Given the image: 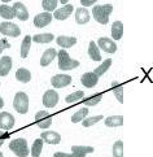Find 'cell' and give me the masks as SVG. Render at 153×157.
I'll return each mask as SVG.
<instances>
[{"instance_id": "obj_1", "label": "cell", "mask_w": 153, "mask_h": 157, "mask_svg": "<svg viewBox=\"0 0 153 157\" xmlns=\"http://www.w3.org/2000/svg\"><path fill=\"white\" fill-rule=\"evenodd\" d=\"M113 12L112 4H104V5H95L92 8V16L96 22L101 25H106L109 22V16Z\"/></svg>"}, {"instance_id": "obj_2", "label": "cell", "mask_w": 153, "mask_h": 157, "mask_svg": "<svg viewBox=\"0 0 153 157\" xmlns=\"http://www.w3.org/2000/svg\"><path fill=\"white\" fill-rule=\"evenodd\" d=\"M57 57H59V69L60 70H71L81 65V63H79L78 60H73L65 49H60L57 52Z\"/></svg>"}, {"instance_id": "obj_3", "label": "cell", "mask_w": 153, "mask_h": 157, "mask_svg": "<svg viewBox=\"0 0 153 157\" xmlns=\"http://www.w3.org/2000/svg\"><path fill=\"white\" fill-rule=\"evenodd\" d=\"M9 149L17 156V157H27L30 155L27 142L24 138H17L9 143Z\"/></svg>"}, {"instance_id": "obj_4", "label": "cell", "mask_w": 153, "mask_h": 157, "mask_svg": "<svg viewBox=\"0 0 153 157\" xmlns=\"http://www.w3.org/2000/svg\"><path fill=\"white\" fill-rule=\"evenodd\" d=\"M13 106L16 112H18L21 114H26L29 112V96L27 94L18 91L14 95V100H13Z\"/></svg>"}, {"instance_id": "obj_5", "label": "cell", "mask_w": 153, "mask_h": 157, "mask_svg": "<svg viewBox=\"0 0 153 157\" xmlns=\"http://www.w3.org/2000/svg\"><path fill=\"white\" fill-rule=\"evenodd\" d=\"M0 33L5 36H12V38H17L21 35V29L16 24L10 21H5L0 24Z\"/></svg>"}, {"instance_id": "obj_6", "label": "cell", "mask_w": 153, "mask_h": 157, "mask_svg": "<svg viewBox=\"0 0 153 157\" xmlns=\"http://www.w3.org/2000/svg\"><path fill=\"white\" fill-rule=\"evenodd\" d=\"M35 122L39 128L46 130V128L51 127V125H52V116L46 110H39L35 114Z\"/></svg>"}, {"instance_id": "obj_7", "label": "cell", "mask_w": 153, "mask_h": 157, "mask_svg": "<svg viewBox=\"0 0 153 157\" xmlns=\"http://www.w3.org/2000/svg\"><path fill=\"white\" fill-rule=\"evenodd\" d=\"M59 99H60V96H59L57 91H55V90H47L43 95L42 103L46 108H53V106L57 105Z\"/></svg>"}, {"instance_id": "obj_8", "label": "cell", "mask_w": 153, "mask_h": 157, "mask_svg": "<svg viewBox=\"0 0 153 157\" xmlns=\"http://www.w3.org/2000/svg\"><path fill=\"white\" fill-rule=\"evenodd\" d=\"M100 49H103V51H105L106 53H116L117 51V44L116 42L113 40V39H109L106 36H103L98 39V44H96Z\"/></svg>"}, {"instance_id": "obj_9", "label": "cell", "mask_w": 153, "mask_h": 157, "mask_svg": "<svg viewBox=\"0 0 153 157\" xmlns=\"http://www.w3.org/2000/svg\"><path fill=\"white\" fill-rule=\"evenodd\" d=\"M51 83L55 88H64L71 83V77L69 74H56L51 78Z\"/></svg>"}, {"instance_id": "obj_10", "label": "cell", "mask_w": 153, "mask_h": 157, "mask_svg": "<svg viewBox=\"0 0 153 157\" xmlns=\"http://www.w3.org/2000/svg\"><path fill=\"white\" fill-rule=\"evenodd\" d=\"M14 117L8 113V112H2L0 113V128H3V130H10L13 126H14Z\"/></svg>"}, {"instance_id": "obj_11", "label": "cell", "mask_w": 153, "mask_h": 157, "mask_svg": "<svg viewBox=\"0 0 153 157\" xmlns=\"http://www.w3.org/2000/svg\"><path fill=\"white\" fill-rule=\"evenodd\" d=\"M12 8H13L14 16L20 21H27V18H29V10H27V8L25 7L24 3L17 2V3H14V5Z\"/></svg>"}, {"instance_id": "obj_12", "label": "cell", "mask_w": 153, "mask_h": 157, "mask_svg": "<svg viewBox=\"0 0 153 157\" xmlns=\"http://www.w3.org/2000/svg\"><path fill=\"white\" fill-rule=\"evenodd\" d=\"M73 10H74V7H73L71 4H67V5H64L62 8L56 9L52 17H55L56 20L64 21V20H66V18L69 17V16L73 13Z\"/></svg>"}, {"instance_id": "obj_13", "label": "cell", "mask_w": 153, "mask_h": 157, "mask_svg": "<svg viewBox=\"0 0 153 157\" xmlns=\"http://www.w3.org/2000/svg\"><path fill=\"white\" fill-rule=\"evenodd\" d=\"M81 82H82V85H83L84 87H87V88H92V87H95L96 85H98V82H99V77L96 75L95 73L88 71V73H84V74L82 75Z\"/></svg>"}, {"instance_id": "obj_14", "label": "cell", "mask_w": 153, "mask_h": 157, "mask_svg": "<svg viewBox=\"0 0 153 157\" xmlns=\"http://www.w3.org/2000/svg\"><path fill=\"white\" fill-rule=\"evenodd\" d=\"M52 20H53L52 14L47 13V12H43V13H39V14L35 16V18H34V25L40 29V27L49 25L51 22H52Z\"/></svg>"}, {"instance_id": "obj_15", "label": "cell", "mask_w": 153, "mask_h": 157, "mask_svg": "<svg viewBox=\"0 0 153 157\" xmlns=\"http://www.w3.org/2000/svg\"><path fill=\"white\" fill-rule=\"evenodd\" d=\"M40 139L48 144H60L61 135L56 131H44V132H42Z\"/></svg>"}, {"instance_id": "obj_16", "label": "cell", "mask_w": 153, "mask_h": 157, "mask_svg": "<svg viewBox=\"0 0 153 157\" xmlns=\"http://www.w3.org/2000/svg\"><path fill=\"white\" fill-rule=\"evenodd\" d=\"M57 56V52H56V49L55 48H48L46 49V51L43 52L42 55V57H40V66H48L52 61L55 60V57Z\"/></svg>"}, {"instance_id": "obj_17", "label": "cell", "mask_w": 153, "mask_h": 157, "mask_svg": "<svg viewBox=\"0 0 153 157\" xmlns=\"http://www.w3.org/2000/svg\"><path fill=\"white\" fill-rule=\"evenodd\" d=\"M56 42L61 48H70L77 44V38L75 36H66V35H60L56 38Z\"/></svg>"}, {"instance_id": "obj_18", "label": "cell", "mask_w": 153, "mask_h": 157, "mask_svg": "<svg viewBox=\"0 0 153 157\" xmlns=\"http://www.w3.org/2000/svg\"><path fill=\"white\" fill-rule=\"evenodd\" d=\"M10 69H12V57L4 56V57L0 59V77L8 75Z\"/></svg>"}, {"instance_id": "obj_19", "label": "cell", "mask_w": 153, "mask_h": 157, "mask_svg": "<svg viewBox=\"0 0 153 157\" xmlns=\"http://www.w3.org/2000/svg\"><path fill=\"white\" fill-rule=\"evenodd\" d=\"M90 21V12L86 8H78L75 12V22L78 25L88 24Z\"/></svg>"}, {"instance_id": "obj_20", "label": "cell", "mask_w": 153, "mask_h": 157, "mask_svg": "<svg viewBox=\"0 0 153 157\" xmlns=\"http://www.w3.org/2000/svg\"><path fill=\"white\" fill-rule=\"evenodd\" d=\"M123 35V24L121 21H116L112 25V38L114 40H120Z\"/></svg>"}, {"instance_id": "obj_21", "label": "cell", "mask_w": 153, "mask_h": 157, "mask_svg": "<svg viewBox=\"0 0 153 157\" xmlns=\"http://www.w3.org/2000/svg\"><path fill=\"white\" fill-rule=\"evenodd\" d=\"M88 56L91 57L92 61H101L100 49H99L98 46H96V43H95L94 40L90 42V46H88Z\"/></svg>"}, {"instance_id": "obj_22", "label": "cell", "mask_w": 153, "mask_h": 157, "mask_svg": "<svg viewBox=\"0 0 153 157\" xmlns=\"http://www.w3.org/2000/svg\"><path fill=\"white\" fill-rule=\"evenodd\" d=\"M16 78H17V81H20L22 83H27L31 81V73L26 68H20L16 71Z\"/></svg>"}, {"instance_id": "obj_23", "label": "cell", "mask_w": 153, "mask_h": 157, "mask_svg": "<svg viewBox=\"0 0 153 157\" xmlns=\"http://www.w3.org/2000/svg\"><path fill=\"white\" fill-rule=\"evenodd\" d=\"M112 91H113V94H114L116 99L118 100V103L123 104V86L121 85V83L113 81L112 82Z\"/></svg>"}, {"instance_id": "obj_24", "label": "cell", "mask_w": 153, "mask_h": 157, "mask_svg": "<svg viewBox=\"0 0 153 157\" xmlns=\"http://www.w3.org/2000/svg\"><path fill=\"white\" fill-rule=\"evenodd\" d=\"M105 126L108 127H118L123 125V116H109L105 118Z\"/></svg>"}, {"instance_id": "obj_25", "label": "cell", "mask_w": 153, "mask_h": 157, "mask_svg": "<svg viewBox=\"0 0 153 157\" xmlns=\"http://www.w3.org/2000/svg\"><path fill=\"white\" fill-rule=\"evenodd\" d=\"M55 39V35L53 34H51V33H46V34H36V35H34L31 38V40L33 42H35V43H51Z\"/></svg>"}, {"instance_id": "obj_26", "label": "cell", "mask_w": 153, "mask_h": 157, "mask_svg": "<svg viewBox=\"0 0 153 157\" xmlns=\"http://www.w3.org/2000/svg\"><path fill=\"white\" fill-rule=\"evenodd\" d=\"M30 46H31V36L30 35H26L24 38V40L21 43V57L22 59H26L27 55H29L30 51Z\"/></svg>"}, {"instance_id": "obj_27", "label": "cell", "mask_w": 153, "mask_h": 157, "mask_svg": "<svg viewBox=\"0 0 153 157\" xmlns=\"http://www.w3.org/2000/svg\"><path fill=\"white\" fill-rule=\"evenodd\" d=\"M0 17H3L5 20H12L14 17L13 8L9 7L7 4H2L0 5Z\"/></svg>"}, {"instance_id": "obj_28", "label": "cell", "mask_w": 153, "mask_h": 157, "mask_svg": "<svg viewBox=\"0 0 153 157\" xmlns=\"http://www.w3.org/2000/svg\"><path fill=\"white\" fill-rule=\"evenodd\" d=\"M110 66H112V60H110V59H106L103 64L99 65L96 69H94V71H92V73H95V74L98 75V77H101V75H104V74H105L106 70L109 69Z\"/></svg>"}, {"instance_id": "obj_29", "label": "cell", "mask_w": 153, "mask_h": 157, "mask_svg": "<svg viewBox=\"0 0 153 157\" xmlns=\"http://www.w3.org/2000/svg\"><path fill=\"white\" fill-rule=\"evenodd\" d=\"M88 116V108H86V106H83V108L79 109L77 113H74L71 116V122L73 123H77V122H81L83 121L86 117Z\"/></svg>"}, {"instance_id": "obj_30", "label": "cell", "mask_w": 153, "mask_h": 157, "mask_svg": "<svg viewBox=\"0 0 153 157\" xmlns=\"http://www.w3.org/2000/svg\"><path fill=\"white\" fill-rule=\"evenodd\" d=\"M95 151L94 147H90V145H73L71 147V152L73 153H81V155H86L87 153H92Z\"/></svg>"}, {"instance_id": "obj_31", "label": "cell", "mask_w": 153, "mask_h": 157, "mask_svg": "<svg viewBox=\"0 0 153 157\" xmlns=\"http://www.w3.org/2000/svg\"><path fill=\"white\" fill-rule=\"evenodd\" d=\"M101 100H103V94H96V95H94V96H90L87 99H84L83 104L86 105V108H88V106L98 105L101 101Z\"/></svg>"}, {"instance_id": "obj_32", "label": "cell", "mask_w": 153, "mask_h": 157, "mask_svg": "<svg viewBox=\"0 0 153 157\" xmlns=\"http://www.w3.org/2000/svg\"><path fill=\"white\" fill-rule=\"evenodd\" d=\"M43 140L39 138V139H35V142L33 143V147H31V156L33 157H39L42 153V149H43Z\"/></svg>"}, {"instance_id": "obj_33", "label": "cell", "mask_w": 153, "mask_h": 157, "mask_svg": "<svg viewBox=\"0 0 153 157\" xmlns=\"http://www.w3.org/2000/svg\"><path fill=\"white\" fill-rule=\"evenodd\" d=\"M57 4H59L57 0H43V2H42V7H43V9L46 10L47 13H51V12H53V10H56Z\"/></svg>"}, {"instance_id": "obj_34", "label": "cell", "mask_w": 153, "mask_h": 157, "mask_svg": "<svg viewBox=\"0 0 153 157\" xmlns=\"http://www.w3.org/2000/svg\"><path fill=\"white\" fill-rule=\"evenodd\" d=\"M104 117L101 116V114H99V116H94V117H86L83 121H82V125L84 126V127H90V126H94L95 123H98L99 121H101Z\"/></svg>"}, {"instance_id": "obj_35", "label": "cell", "mask_w": 153, "mask_h": 157, "mask_svg": "<svg viewBox=\"0 0 153 157\" xmlns=\"http://www.w3.org/2000/svg\"><path fill=\"white\" fill-rule=\"evenodd\" d=\"M84 98V92L83 91H75V92H73L70 95H67V96L65 98V101L66 103H74V101H78V100H81Z\"/></svg>"}, {"instance_id": "obj_36", "label": "cell", "mask_w": 153, "mask_h": 157, "mask_svg": "<svg viewBox=\"0 0 153 157\" xmlns=\"http://www.w3.org/2000/svg\"><path fill=\"white\" fill-rule=\"evenodd\" d=\"M113 156L123 157V142L122 140H117V142L113 144Z\"/></svg>"}, {"instance_id": "obj_37", "label": "cell", "mask_w": 153, "mask_h": 157, "mask_svg": "<svg viewBox=\"0 0 153 157\" xmlns=\"http://www.w3.org/2000/svg\"><path fill=\"white\" fill-rule=\"evenodd\" d=\"M53 157H86V155L81 153H64V152H56Z\"/></svg>"}, {"instance_id": "obj_38", "label": "cell", "mask_w": 153, "mask_h": 157, "mask_svg": "<svg viewBox=\"0 0 153 157\" xmlns=\"http://www.w3.org/2000/svg\"><path fill=\"white\" fill-rule=\"evenodd\" d=\"M8 48H10V44L8 43L7 39H0V55H2L4 49H8Z\"/></svg>"}, {"instance_id": "obj_39", "label": "cell", "mask_w": 153, "mask_h": 157, "mask_svg": "<svg viewBox=\"0 0 153 157\" xmlns=\"http://www.w3.org/2000/svg\"><path fill=\"white\" fill-rule=\"evenodd\" d=\"M81 4H82V7H91V5H95L96 2L95 0H81Z\"/></svg>"}, {"instance_id": "obj_40", "label": "cell", "mask_w": 153, "mask_h": 157, "mask_svg": "<svg viewBox=\"0 0 153 157\" xmlns=\"http://www.w3.org/2000/svg\"><path fill=\"white\" fill-rule=\"evenodd\" d=\"M7 139H9V134L8 132H0V147L4 144V142Z\"/></svg>"}, {"instance_id": "obj_41", "label": "cell", "mask_w": 153, "mask_h": 157, "mask_svg": "<svg viewBox=\"0 0 153 157\" xmlns=\"http://www.w3.org/2000/svg\"><path fill=\"white\" fill-rule=\"evenodd\" d=\"M3 106H4V100H3V98H2V96H0V109H2Z\"/></svg>"}, {"instance_id": "obj_42", "label": "cell", "mask_w": 153, "mask_h": 157, "mask_svg": "<svg viewBox=\"0 0 153 157\" xmlns=\"http://www.w3.org/2000/svg\"><path fill=\"white\" fill-rule=\"evenodd\" d=\"M62 5H67V0H61V2H60Z\"/></svg>"}, {"instance_id": "obj_43", "label": "cell", "mask_w": 153, "mask_h": 157, "mask_svg": "<svg viewBox=\"0 0 153 157\" xmlns=\"http://www.w3.org/2000/svg\"><path fill=\"white\" fill-rule=\"evenodd\" d=\"M0 157H4V156H3V152H2V151H0Z\"/></svg>"}]
</instances>
